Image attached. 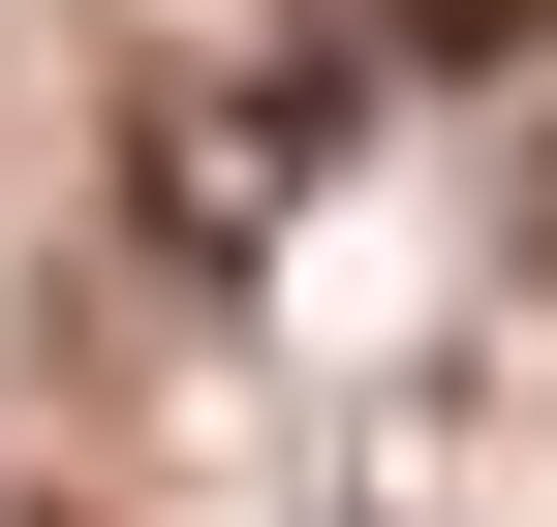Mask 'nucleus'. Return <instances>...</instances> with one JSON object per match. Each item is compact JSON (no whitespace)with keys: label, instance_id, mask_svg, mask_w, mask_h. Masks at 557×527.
Segmentation results:
<instances>
[{"label":"nucleus","instance_id":"obj_1","mask_svg":"<svg viewBox=\"0 0 557 527\" xmlns=\"http://www.w3.org/2000/svg\"><path fill=\"white\" fill-rule=\"evenodd\" d=\"M341 94H372L341 32H248V62H156V124H124V186H156V248H186V280H248V248H278V218L341 186Z\"/></svg>","mask_w":557,"mask_h":527},{"label":"nucleus","instance_id":"obj_2","mask_svg":"<svg viewBox=\"0 0 557 527\" xmlns=\"http://www.w3.org/2000/svg\"><path fill=\"white\" fill-rule=\"evenodd\" d=\"M372 32H403V62H527L557 0H372Z\"/></svg>","mask_w":557,"mask_h":527},{"label":"nucleus","instance_id":"obj_3","mask_svg":"<svg viewBox=\"0 0 557 527\" xmlns=\"http://www.w3.org/2000/svg\"><path fill=\"white\" fill-rule=\"evenodd\" d=\"M0 527H94V497H0Z\"/></svg>","mask_w":557,"mask_h":527},{"label":"nucleus","instance_id":"obj_4","mask_svg":"<svg viewBox=\"0 0 557 527\" xmlns=\"http://www.w3.org/2000/svg\"><path fill=\"white\" fill-rule=\"evenodd\" d=\"M341 527H403V497H341Z\"/></svg>","mask_w":557,"mask_h":527}]
</instances>
